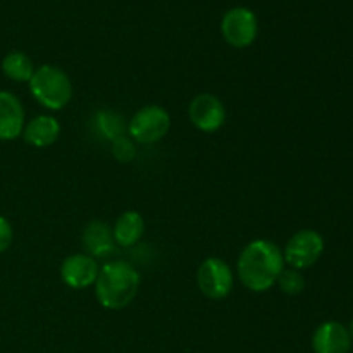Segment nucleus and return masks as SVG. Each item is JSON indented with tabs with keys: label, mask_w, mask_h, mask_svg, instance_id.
I'll use <instances>...</instances> for the list:
<instances>
[{
	"label": "nucleus",
	"mask_w": 353,
	"mask_h": 353,
	"mask_svg": "<svg viewBox=\"0 0 353 353\" xmlns=\"http://www.w3.org/2000/svg\"><path fill=\"white\" fill-rule=\"evenodd\" d=\"M285 268L281 248L274 241L259 238L241 250L236 274L245 288L254 293H264L276 285Z\"/></svg>",
	"instance_id": "obj_1"
},
{
	"label": "nucleus",
	"mask_w": 353,
	"mask_h": 353,
	"mask_svg": "<svg viewBox=\"0 0 353 353\" xmlns=\"http://www.w3.org/2000/svg\"><path fill=\"white\" fill-rule=\"evenodd\" d=\"M95 296L107 310H121L130 305L140 290V274L124 261H110L100 268L95 281Z\"/></svg>",
	"instance_id": "obj_2"
},
{
	"label": "nucleus",
	"mask_w": 353,
	"mask_h": 353,
	"mask_svg": "<svg viewBox=\"0 0 353 353\" xmlns=\"http://www.w3.org/2000/svg\"><path fill=\"white\" fill-rule=\"evenodd\" d=\"M28 85L33 99L45 109L62 110L72 99L71 78L57 65H40Z\"/></svg>",
	"instance_id": "obj_3"
},
{
	"label": "nucleus",
	"mask_w": 353,
	"mask_h": 353,
	"mask_svg": "<svg viewBox=\"0 0 353 353\" xmlns=\"http://www.w3.org/2000/svg\"><path fill=\"white\" fill-rule=\"evenodd\" d=\"M171 130V116L161 105H145L128 123L130 138L137 143L152 145L161 141Z\"/></svg>",
	"instance_id": "obj_4"
},
{
	"label": "nucleus",
	"mask_w": 353,
	"mask_h": 353,
	"mask_svg": "<svg viewBox=\"0 0 353 353\" xmlns=\"http://www.w3.org/2000/svg\"><path fill=\"white\" fill-rule=\"evenodd\" d=\"M196 285L199 290L210 300H223L233 292L234 274L226 261L217 257H209L199 265L196 271Z\"/></svg>",
	"instance_id": "obj_5"
},
{
	"label": "nucleus",
	"mask_w": 353,
	"mask_h": 353,
	"mask_svg": "<svg viewBox=\"0 0 353 353\" xmlns=\"http://www.w3.org/2000/svg\"><path fill=\"white\" fill-rule=\"evenodd\" d=\"M324 252V238L314 230H300L293 234L283 250L285 264L302 271L316 264Z\"/></svg>",
	"instance_id": "obj_6"
},
{
	"label": "nucleus",
	"mask_w": 353,
	"mask_h": 353,
	"mask_svg": "<svg viewBox=\"0 0 353 353\" xmlns=\"http://www.w3.org/2000/svg\"><path fill=\"white\" fill-rule=\"evenodd\" d=\"M221 31L228 45L234 48H247L255 41L259 33L257 16L247 7H233L224 14Z\"/></svg>",
	"instance_id": "obj_7"
},
{
	"label": "nucleus",
	"mask_w": 353,
	"mask_h": 353,
	"mask_svg": "<svg viewBox=\"0 0 353 353\" xmlns=\"http://www.w3.org/2000/svg\"><path fill=\"white\" fill-rule=\"evenodd\" d=\"M188 117L202 133H216L226 123V107L214 93H199L188 105Z\"/></svg>",
	"instance_id": "obj_8"
},
{
	"label": "nucleus",
	"mask_w": 353,
	"mask_h": 353,
	"mask_svg": "<svg viewBox=\"0 0 353 353\" xmlns=\"http://www.w3.org/2000/svg\"><path fill=\"white\" fill-rule=\"evenodd\" d=\"M100 265L86 254H72L61 264V279L72 290H86L95 285Z\"/></svg>",
	"instance_id": "obj_9"
},
{
	"label": "nucleus",
	"mask_w": 353,
	"mask_h": 353,
	"mask_svg": "<svg viewBox=\"0 0 353 353\" xmlns=\"http://www.w3.org/2000/svg\"><path fill=\"white\" fill-rule=\"evenodd\" d=\"M312 348L316 353H348L352 348L348 327L338 321H326L314 331Z\"/></svg>",
	"instance_id": "obj_10"
},
{
	"label": "nucleus",
	"mask_w": 353,
	"mask_h": 353,
	"mask_svg": "<svg viewBox=\"0 0 353 353\" xmlns=\"http://www.w3.org/2000/svg\"><path fill=\"white\" fill-rule=\"evenodd\" d=\"M23 103L14 93L0 92V140L10 141L23 134L26 123Z\"/></svg>",
	"instance_id": "obj_11"
},
{
	"label": "nucleus",
	"mask_w": 353,
	"mask_h": 353,
	"mask_svg": "<svg viewBox=\"0 0 353 353\" xmlns=\"http://www.w3.org/2000/svg\"><path fill=\"white\" fill-rule=\"evenodd\" d=\"M83 247H85L86 255L99 259H107L116 252V240H114L112 228L103 221H90L83 230Z\"/></svg>",
	"instance_id": "obj_12"
},
{
	"label": "nucleus",
	"mask_w": 353,
	"mask_h": 353,
	"mask_svg": "<svg viewBox=\"0 0 353 353\" xmlns=\"http://www.w3.org/2000/svg\"><path fill=\"white\" fill-rule=\"evenodd\" d=\"M21 137L24 138L28 145L34 148H47L54 145L61 137V124L54 116L40 114L33 117L30 123L24 124V130Z\"/></svg>",
	"instance_id": "obj_13"
},
{
	"label": "nucleus",
	"mask_w": 353,
	"mask_h": 353,
	"mask_svg": "<svg viewBox=\"0 0 353 353\" xmlns=\"http://www.w3.org/2000/svg\"><path fill=\"white\" fill-rule=\"evenodd\" d=\"M117 247H133L145 234V219L137 210H126L117 217L112 228Z\"/></svg>",
	"instance_id": "obj_14"
},
{
	"label": "nucleus",
	"mask_w": 353,
	"mask_h": 353,
	"mask_svg": "<svg viewBox=\"0 0 353 353\" xmlns=\"http://www.w3.org/2000/svg\"><path fill=\"white\" fill-rule=\"evenodd\" d=\"M2 71L3 74L9 79L16 83H30V79L33 78L34 68L33 61L30 59V55H26L24 52L14 50L3 57L2 61Z\"/></svg>",
	"instance_id": "obj_15"
},
{
	"label": "nucleus",
	"mask_w": 353,
	"mask_h": 353,
	"mask_svg": "<svg viewBox=\"0 0 353 353\" xmlns=\"http://www.w3.org/2000/svg\"><path fill=\"white\" fill-rule=\"evenodd\" d=\"M276 285L279 286V290H281L283 293L295 296L300 295V293L305 290V278H303V276L300 274V271H296V269L285 268L281 274H279Z\"/></svg>",
	"instance_id": "obj_16"
},
{
	"label": "nucleus",
	"mask_w": 353,
	"mask_h": 353,
	"mask_svg": "<svg viewBox=\"0 0 353 353\" xmlns=\"http://www.w3.org/2000/svg\"><path fill=\"white\" fill-rule=\"evenodd\" d=\"M123 117L116 116L112 112H99L97 114V124H99V130L102 131V134L109 140H116L117 137H123Z\"/></svg>",
	"instance_id": "obj_17"
},
{
	"label": "nucleus",
	"mask_w": 353,
	"mask_h": 353,
	"mask_svg": "<svg viewBox=\"0 0 353 353\" xmlns=\"http://www.w3.org/2000/svg\"><path fill=\"white\" fill-rule=\"evenodd\" d=\"M112 155L117 162L121 164H130L134 157H137V148H134L133 140L130 137H117L112 140Z\"/></svg>",
	"instance_id": "obj_18"
},
{
	"label": "nucleus",
	"mask_w": 353,
	"mask_h": 353,
	"mask_svg": "<svg viewBox=\"0 0 353 353\" xmlns=\"http://www.w3.org/2000/svg\"><path fill=\"white\" fill-rule=\"evenodd\" d=\"M12 238H14L12 226H10V223L6 219V217L0 216V254L6 252L7 248L12 245Z\"/></svg>",
	"instance_id": "obj_19"
},
{
	"label": "nucleus",
	"mask_w": 353,
	"mask_h": 353,
	"mask_svg": "<svg viewBox=\"0 0 353 353\" xmlns=\"http://www.w3.org/2000/svg\"><path fill=\"white\" fill-rule=\"evenodd\" d=\"M348 333H350V338H352V341H353V321L350 323V327H348Z\"/></svg>",
	"instance_id": "obj_20"
}]
</instances>
